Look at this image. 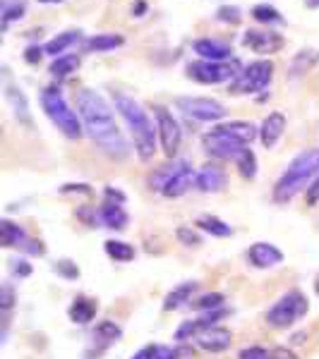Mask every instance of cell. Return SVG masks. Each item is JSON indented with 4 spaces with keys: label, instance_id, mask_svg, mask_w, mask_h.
Instances as JSON below:
<instances>
[{
    "label": "cell",
    "instance_id": "1",
    "mask_svg": "<svg viewBox=\"0 0 319 359\" xmlns=\"http://www.w3.org/2000/svg\"><path fill=\"white\" fill-rule=\"evenodd\" d=\"M77 115L84 125V132L106 156L123 161L130 156V144L120 132L113 118L108 101L94 89H79L77 94Z\"/></svg>",
    "mask_w": 319,
    "mask_h": 359
},
{
    "label": "cell",
    "instance_id": "2",
    "mask_svg": "<svg viewBox=\"0 0 319 359\" xmlns=\"http://www.w3.org/2000/svg\"><path fill=\"white\" fill-rule=\"evenodd\" d=\"M113 106L115 111L123 115V120L130 127L132 144L142 163H149L152 156L156 154V139H159V127L149 120L147 111L135 101L132 96L123 94V91H113Z\"/></svg>",
    "mask_w": 319,
    "mask_h": 359
},
{
    "label": "cell",
    "instance_id": "3",
    "mask_svg": "<svg viewBox=\"0 0 319 359\" xmlns=\"http://www.w3.org/2000/svg\"><path fill=\"white\" fill-rule=\"evenodd\" d=\"M319 175V149H307L291 161L288 170L274 184V201L288 204L295 194H300Z\"/></svg>",
    "mask_w": 319,
    "mask_h": 359
},
{
    "label": "cell",
    "instance_id": "4",
    "mask_svg": "<svg viewBox=\"0 0 319 359\" xmlns=\"http://www.w3.org/2000/svg\"><path fill=\"white\" fill-rule=\"evenodd\" d=\"M39 101H41L46 118H48L67 139H79L84 135V125H82V120H79L77 111H72V108L67 106V101L63 98L58 86L44 89L41 96H39Z\"/></svg>",
    "mask_w": 319,
    "mask_h": 359
},
{
    "label": "cell",
    "instance_id": "5",
    "mask_svg": "<svg viewBox=\"0 0 319 359\" xmlns=\"http://www.w3.org/2000/svg\"><path fill=\"white\" fill-rule=\"evenodd\" d=\"M310 311V302L300 290H291L276 299V304L266 311V323L271 328H291Z\"/></svg>",
    "mask_w": 319,
    "mask_h": 359
},
{
    "label": "cell",
    "instance_id": "6",
    "mask_svg": "<svg viewBox=\"0 0 319 359\" xmlns=\"http://www.w3.org/2000/svg\"><path fill=\"white\" fill-rule=\"evenodd\" d=\"M188 77L197 84H223L233 82L240 74V62L228 60V62H209V60H193L185 67Z\"/></svg>",
    "mask_w": 319,
    "mask_h": 359
},
{
    "label": "cell",
    "instance_id": "7",
    "mask_svg": "<svg viewBox=\"0 0 319 359\" xmlns=\"http://www.w3.org/2000/svg\"><path fill=\"white\" fill-rule=\"evenodd\" d=\"M274 77V62L254 60L240 69V74L230 82V94H257L269 86Z\"/></svg>",
    "mask_w": 319,
    "mask_h": 359
},
{
    "label": "cell",
    "instance_id": "8",
    "mask_svg": "<svg viewBox=\"0 0 319 359\" xmlns=\"http://www.w3.org/2000/svg\"><path fill=\"white\" fill-rule=\"evenodd\" d=\"M176 106L193 120L200 123H216V120L226 118L223 103H219L216 98H204V96H178Z\"/></svg>",
    "mask_w": 319,
    "mask_h": 359
},
{
    "label": "cell",
    "instance_id": "9",
    "mask_svg": "<svg viewBox=\"0 0 319 359\" xmlns=\"http://www.w3.org/2000/svg\"><path fill=\"white\" fill-rule=\"evenodd\" d=\"M154 115H156V127H159L161 151H164L168 158H173V156L178 154V149H181V139H183L181 125L173 118V113L164 106H154Z\"/></svg>",
    "mask_w": 319,
    "mask_h": 359
},
{
    "label": "cell",
    "instance_id": "10",
    "mask_svg": "<svg viewBox=\"0 0 319 359\" xmlns=\"http://www.w3.org/2000/svg\"><path fill=\"white\" fill-rule=\"evenodd\" d=\"M202 144H204L207 151L219 161H237L240 154L245 151V144H240L237 139L226 135L221 127H214L211 132H207V135L202 137Z\"/></svg>",
    "mask_w": 319,
    "mask_h": 359
},
{
    "label": "cell",
    "instance_id": "11",
    "mask_svg": "<svg viewBox=\"0 0 319 359\" xmlns=\"http://www.w3.org/2000/svg\"><path fill=\"white\" fill-rule=\"evenodd\" d=\"M240 43L245 48H250L252 53H259V55H266V53H276V50L283 48L286 39L276 32H259V29H245L242 34Z\"/></svg>",
    "mask_w": 319,
    "mask_h": 359
},
{
    "label": "cell",
    "instance_id": "12",
    "mask_svg": "<svg viewBox=\"0 0 319 359\" xmlns=\"http://www.w3.org/2000/svg\"><path fill=\"white\" fill-rule=\"evenodd\" d=\"M247 262L254 269H274V266L283 264V252L271 242H254L247 249Z\"/></svg>",
    "mask_w": 319,
    "mask_h": 359
},
{
    "label": "cell",
    "instance_id": "13",
    "mask_svg": "<svg viewBox=\"0 0 319 359\" xmlns=\"http://www.w3.org/2000/svg\"><path fill=\"white\" fill-rule=\"evenodd\" d=\"M226 184H228V175H226L223 168L216 165V163L202 165V170L197 172V184H195V187L200 189V192L216 194V192H221Z\"/></svg>",
    "mask_w": 319,
    "mask_h": 359
},
{
    "label": "cell",
    "instance_id": "14",
    "mask_svg": "<svg viewBox=\"0 0 319 359\" xmlns=\"http://www.w3.org/2000/svg\"><path fill=\"white\" fill-rule=\"evenodd\" d=\"M230 340H233V333L223 326H214L207 328L204 333L197 335V345L204 352H211V355H219V352H226L230 347Z\"/></svg>",
    "mask_w": 319,
    "mask_h": 359
},
{
    "label": "cell",
    "instance_id": "15",
    "mask_svg": "<svg viewBox=\"0 0 319 359\" xmlns=\"http://www.w3.org/2000/svg\"><path fill=\"white\" fill-rule=\"evenodd\" d=\"M193 50L202 57V60H209V62L233 60V57H230V46L223 41H214V39H197L193 43Z\"/></svg>",
    "mask_w": 319,
    "mask_h": 359
},
{
    "label": "cell",
    "instance_id": "16",
    "mask_svg": "<svg viewBox=\"0 0 319 359\" xmlns=\"http://www.w3.org/2000/svg\"><path fill=\"white\" fill-rule=\"evenodd\" d=\"M283 132H286V115L278 111L266 115L262 127H259V139H262L264 149H274L278 139L283 137Z\"/></svg>",
    "mask_w": 319,
    "mask_h": 359
},
{
    "label": "cell",
    "instance_id": "17",
    "mask_svg": "<svg viewBox=\"0 0 319 359\" xmlns=\"http://www.w3.org/2000/svg\"><path fill=\"white\" fill-rule=\"evenodd\" d=\"M98 221H101L103 228L120 233V230L127 228V223H130V216H127V211L123 208V204H115V201H106V204L98 208Z\"/></svg>",
    "mask_w": 319,
    "mask_h": 359
},
{
    "label": "cell",
    "instance_id": "18",
    "mask_svg": "<svg viewBox=\"0 0 319 359\" xmlns=\"http://www.w3.org/2000/svg\"><path fill=\"white\" fill-rule=\"evenodd\" d=\"M98 314V304L96 299L91 297H84V294H79V297L72 299V304H70L67 309V316L72 323H77V326H86V323H91Z\"/></svg>",
    "mask_w": 319,
    "mask_h": 359
},
{
    "label": "cell",
    "instance_id": "19",
    "mask_svg": "<svg viewBox=\"0 0 319 359\" xmlns=\"http://www.w3.org/2000/svg\"><path fill=\"white\" fill-rule=\"evenodd\" d=\"M5 96H8L10 106H13V113H15L17 123L25 125V127H29V130H32V127H34V120H32V113H29V101H27V96L22 94L20 86L5 84Z\"/></svg>",
    "mask_w": 319,
    "mask_h": 359
},
{
    "label": "cell",
    "instance_id": "20",
    "mask_svg": "<svg viewBox=\"0 0 319 359\" xmlns=\"http://www.w3.org/2000/svg\"><path fill=\"white\" fill-rule=\"evenodd\" d=\"M197 285H200V283L188 280V283H181V285L173 287L164 299V311H176L188 302H193V294L197 292Z\"/></svg>",
    "mask_w": 319,
    "mask_h": 359
},
{
    "label": "cell",
    "instance_id": "21",
    "mask_svg": "<svg viewBox=\"0 0 319 359\" xmlns=\"http://www.w3.org/2000/svg\"><path fill=\"white\" fill-rule=\"evenodd\" d=\"M185 165H188V161H178V163L159 165V168H156V170L152 172V175H149V180H147L149 189H154V192H161V194H164V189L168 187V182H171V180L176 177Z\"/></svg>",
    "mask_w": 319,
    "mask_h": 359
},
{
    "label": "cell",
    "instance_id": "22",
    "mask_svg": "<svg viewBox=\"0 0 319 359\" xmlns=\"http://www.w3.org/2000/svg\"><path fill=\"white\" fill-rule=\"evenodd\" d=\"M319 62V50L315 48H303L298 50V53L293 55L291 65H288V77H303V74L310 72L312 67H315Z\"/></svg>",
    "mask_w": 319,
    "mask_h": 359
},
{
    "label": "cell",
    "instance_id": "23",
    "mask_svg": "<svg viewBox=\"0 0 319 359\" xmlns=\"http://www.w3.org/2000/svg\"><path fill=\"white\" fill-rule=\"evenodd\" d=\"M193 184H197V172H193V168L188 163L176 177L171 180V182H168V187L164 189V196H168V199H178V196H183Z\"/></svg>",
    "mask_w": 319,
    "mask_h": 359
},
{
    "label": "cell",
    "instance_id": "24",
    "mask_svg": "<svg viewBox=\"0 0 319 359\" xmlns=\"http://www.w3.org/2000/svg\"><path fill=\"white\" fill-rule=\"evenodd\" d=\"M27 233L22 230V225H17V223H13V221H8L5 218L3 223H0V242H3V247L5 249H22L27 245Z\"/></svg>",
    "mask_w": 319,
    "mask_h": 359
},
{
    "label": "cell",
    "instance_id": "25",
    "mask_svg": "<svg viewBox=\"0 0 319 359\" xmlns=\"http://www.w3.org/2000/svg\"><path fill=\"white\" fill-rule=\"evenodd\" d=\"M120 46H123V36L120 34H96V36L86 39L82 48L86 53H108V50L120 48Z\"/></svg>",
    "mask_w": 319,
    "mask_h": 359
},
{
    "label": "cell",
    "instance_id": "26",
    "mask_svg": "<svg viewBox=\"0 0 319 359\" xmlns=\"http://www.w3.org/2000/svg\"><path fill=\"white\" fill-rule=\"evenodd\" d=\"M226 135H230L233 139H237L240 144H250L254 137H257V127L252 123H245V120H230V123L219 125Z\"/></svg>",
    "mask_w": 319,
    "mask_h": 359
},
{
    "label": "cell",
    "instance_id": "27",
    "mask_svg": "<svg viewBox=\"0 0 319 359\" xmlns=\"http://www.w3.org/2000/svg\"><path fill=\"white\" fill-rule=\"evenodd\" d=\"M79 39H82V34L79 32H63V34H58V36L51 39V41L44 46V50H46V55L60 57V55H65V50L70 48V46L77 43Z\"/></svg>",
    "mask_w": 319,
    "mask_h": 359
},
{
    "label": "cell",
    "instance_id": "28",
    "mask_svg": "<svg viewBox=\"0 0 319 359\" xmlns=\"http://www.w3.org/2000/svg\"><path fill=\"white\" fill-rule=\"evenodd\" d=\"M195 225L200 230H204L207 235H211V237H230L233 235V228H230L228 223L221 221V218H216V216H200L195 221Z\"/></svg>",
    "mask_w": 319,
    "mask_h": 359
},
{
    "label": "cell",
    "instance_id": "29",
    "mask_svg": "<svg viewBox=\"0 0 319 359\" xmlns=\"http://www.w3.org/2000/svg\"><path fill=\"white\" fill-rule=\"evenodd\" d=\"M103 252H106V257H111L113 262H118V264H125L135 259V247L123 240H106L103 242Z\"/></svg>",
    "mask_w": 319,
    "mask_h": 359
},
{
    "label": "cell",
    "instance_id": "30",
    "mask_svg": "<svg viewBox=\"0 0 319 359\" xmlns=\"http://www.w3.org/2000/svg\"><path fill=\"white\" fill-rule=\"evenodd\" d=\"M77 69H79V55L65 53V55H60V57H53L48 72L53 74L56 79H65V77H70V74L77 72Z\"/></svg>",
    "mask_w": 319,
    "mask_h": 359
},
{
    "label": "cell",
    "instance_id": "31",
    "mask_svg": "<svg viewBox=\"0 0 319 359\" xmlns=\"http://www.w3.org/2000/svg\"><path fill=\"white\" fill-rule=\"evenodd\" d=\"M252 20L259 22V25H286V20H283V15L278 13L274 5H266V3H259L254 5L250 10Z\"/></svg>",
    "mask_w": 319,
    "mask_h": 359
},
{
    "label": "cell",
    "instance_id": "32",
    "mask_svg": "<svg viewBox=\"0 0 319 359\" xmlns=\"http://www.w3.org/2000/svg\"><path fill=\"white\" fill-rule=\"evenodd\" d=\"M25 13H27V0H3V13H0V17H3V32H8L10 22L22 20Z\"/></svg>",
    "mask_w": 319,
    "mask_h": 359
},
{
    "label": "cell",
    "instance_id": "33",
    "mask_svg": "<svg viewBox=\"0 0 319 359\" xmlns=\"http://www.w3.org/2000/svg\"><path fill=\"white\" fill-rule=\"evenodd\" d=\"M94 335H96V340H101L103 345H111V343H115V340H120V335H123V328L108 318V321H98L96 323Z\"/></svg>",
    "mask_w": 319,
    "mask_h": 359
},
{
    "label": "cell",
    "instance_id": "34",
    "mask_svg": "<svg viewBox=\"0 0 319 359\" xmlns=\"http://www.w3.org/2000/svg\"><path fill=\"white\" fill-rule=\"evenodd\" d=\"M223 302H226V297L221 292H207V294H202V297L193 299L190 306L197 311H216V309H223Z\"/></svg>",
    "mask_w": 319,
    "mask_h": 359
},
{
    "label": "cell",
    "instance_id": "35",
    "mask_svg": "<svg viewBox=\"0 0 319 359\" xmlns=\"http://www.w3.org/2000/svg\"><path fill=\"white\" fill-rule=\"evenodd\" d=\"M237 163V170H240V175L245 180H254L257 177V158H254L252 149L245 147V151L240 154V158L235 161Z\"/></svg>",
    "mask_w": 319,
    "mask_h": 359
},
{
    "label": "cell",
    "instance_id": "36",
    "mask_svg": "<svg viewBox=\"0 0 319 359\" xmlns=\"http://www.w3.org/2000/svg\"><path fill=\"white\" fill-rule=\"evenodd\" d=\"M176 237L178 242L185 247H200L202 245V235L197 233V230L188 228V225H181V228H176Z\"/></svg>",
    "mask_w": 319,
    "mask_h": 359
},
{
    "label": "cell",
    "instance_id": "37",
    "mask_svg": "<svg viewBox=\"0 0 319 359\" xmlns=\"http://www.w3.org/2000/svg\"><path fill=\"white\" fill-rule=\"evenodd\" d=\"M216 20L226 22V25H240L242 13H240V8H235V5H221V8L216 10Z\"/></svg>",
    "mask_w": 319,
    "mask_h": 359
},
{
    "label": "cell",
    "instance_id": "38",
    "mask_svg": "<svg viewBox=\"0 0 319 359\" xmlns=\"http://www.w3.org/2000/svg\"><path fill=\"white\" fill-rule=\"evenodd\" d=\"M56 271L60 278H65V280H77L79 278V269L74 262H67V259H63V262L56 264Z\"/></svg>",
    "mask_w": 319,
    "mask_h": 359
},
{
    "label": "cell",
    "instance_id": "39",
    "mask_svg": "<svg viewBox=\"0 0 319 359\" xmlns=\"http://www.w3.org/2000/svg\"><path fill=\"white\" fill-rule=\"evenodd\" d=\"M15 299H17L15 290L8 285V283H3V287H0V306H3V311H5V314H8V311L15 306Z\"/></svg>",
    "mask_w": 319,
    "mask_h": 359
},
{
    "label": "cell",
    "instance_id": "40",
    "mask_svg": "<svg viewBox=\"0 0 319 359\" xmlns=\"http://www.w3.org/2000/svg\"><path fill=\"white\" fill-rule=\"evenodd\" d=\"M269 352L271 350H264V347H259V345L242 347V350L237 352V359H269Z\"/></svg>",
    "mask_w": 319,
    "mask_h": 359
},
{
    "label": "cell",
    "instance_id": "41",
    "mask_svg": "<svg viewBox=\"0 0 319 359\" xmlns=\"http://www.w3.org/2000/svg\"><path fill=\"white\" fill-rule=\"evenodd\" d=\"M60 194H84V196H91L94 189L89 184H79V182H70V184H63L60 187Z\"/></svg>",
    "mask_w": 319,
    "mask_h": 359
},
{
    "label": "cell",
    "instance_id": "42",
    "mask_svg": "<svg viewBox=\"0 0 319 359\" xmlns=\"http://www.w3.org/2000/svg\"><path fill=\"white\" fill-rule=\"evenodd\" d=\"M22 252L29 254V257H44L46 247L41 245V240H32V237H29V240H27V245L22 247Z\"/></svg>",
    "mask_w": 319,
    "mask_h": 359
},
{
    "label": "cell",
    "instance_id": "43",
    "mask_svg": "<svg viewBox=\"0 0 319 359\" xmlns=\"http://www.w3.org/2000/svg\"><path fill=\"white\" fill-rule=\"evenodd\" d=\"M269 359H300L295 352L291 350V347H283V345H278L274 347V350L269 352Z\"/></svg>",
    "mask_w": 319,
    "mask_h": 359
},
{
    "label": "cell",
    "instance_id": "44",
    "mask_svg": "<svg viewBox=\"0 0 319 359\" xmlns=\"http://www.w3.org/2000/svg\"><path fill=\"white\" fill-rule=\"evenodd\" d=\"M44 53H46V50L41 48V46H29V48L25 50V60L29 62V65H37V62L41 60Z\"/></svg>",
    "mask_w": 319,
    "mask_h": 359
},
{
    "label": "cell",
    "instance_id": "45",
    "mask_svg": "<svg viewBox=\"0 0 319 359\" xmlns=\"http://www.w3.org/2000/svg\"><path fill=\"white\" fill-rule=\"evenodd\" d=\"M13 273L20 276V278H27L29 273H32V264H27L25 259H15V262H13Z\"/></svg>",
    "mask_w": 319,
    "mask_h": 359
},
{
    "label": "cell",
    "instance_id": "46",
    "mask_svg": "<svg viewBox=\"0 0 319 359\" xmlns=\"http://www.w3.org/2000/svg\"><path fill=\"white\" fill-rule=\"evenodd\" d=\"M154 359H178V352L168 345H156V355Z\"/></svg>",
    "mask_w": 319,
    "mask_h": 359
},
{
    "label": "cell",
    "instance_id": "47",
    "mask_svg": "<svg viewBox=\"0 0 319 359\" xmlns=\"http://www.w3.org/2000/svg\"><path fill=\"white\" fill-rule=\"evenodd\" d=\"M103 196H106V201H115V204H125V194L120 192V189H115V187H106V189H103Z\"/></svg>",
    "mask_w": 319,
    "mask_h": 359
},
{
    "label": "cell",
    "instance_id": "48",
    "mask_svg": "<svg viewBox=\"0 0 319 359\" xmlns=\"http://www.w3.org/2000/svg\"><path fill=\"white\" fill-rule=\"evenodd\" d=\"M307 204L310 206L319 204V177L310 184V187H307Z\"/></svg>",
    "mask_w": 319,
    "mask_h": 359
},
{
    "label": "cell",
    "instance_id": "49",
    "mask_svg": "<svg viewBox=\"0 0 319 359\" xmlns=\"http://www.w3.org/2000/svg\"><path fill=\"white\" fill-rule=\"evenodd\" d=\"M154 355H156V345H147L142 350H137L132 359H154Z\"/></svg>",
    "mask_w": 319,
    "mask_h": 359
},
{
    "label": "cell",
    "instance_id": "50",
    "mask_svg": "<svg viewBox=\"0 0 319 359\" xmlns=\"http://www.w3.org/2000/svg\"><path fill=\"white\" fill-rule=\"evenodd\" d=\"M305 340H307V333L303 331V333H295L293 338H291V343H293V345H303Z\"/></svg>",
    "mask_w": 319,
    "mask_h": 359
},
{
    "label": "cell",
    "instance_id": "51",
    "mask_svg": "<svg viewBox=\"0 0 319 359\" xmlns=\"http://www.w3.org/2000/svg\"><path fill=\"white\" fill-rule=\"evenodd\" d=\"M144 13H147V3H142V0H139V3L135 5V17H142Z\"/></svg>",
    "mask_w": 319,
    "mask_h": 359
},
{
    "label": "cell",
    "instance_id": "52",
    "mask_svg": "<svg viewBox=\"0 0 319 359\" xmlns=\"http://www.w3.org/2000/svg\"><path fill=\"white\" fill-rule=\"evenodd\" d=\"M39 3H44V5H48V3H65V0H39Z\"/></svg>",
    "mask_w": 319,
    "mask_h": 359
},
{
    "label": "cell",
    "instance_id": "53",
    "mask_svg": "<svg viewBox=\"0 0 319 359\" xmlns=\"http://www.w3.org/2000/svg\"><path fill=\"white\" fill-rule=\"evenodd\" d=\"M307 5H310V8H319V0H307Z\"/></svg>",
    "mask_w": 319,
    "mask_h": 359
},
{
    "label": "cell",
    "instance_id": "54",
    "mask_svg": "<svg viewBox=\"0 0 319 359\" xmlns=\"http://www.w3.org/2000/svg\"><path fill=\"white\" fill-rule=\"evenodd\" d=\"M315 292H317V297H319V278H317V283H315Z\"/></svg>",
    "mask_w": 319,
    "mask_h": 359
}]
</instances>
